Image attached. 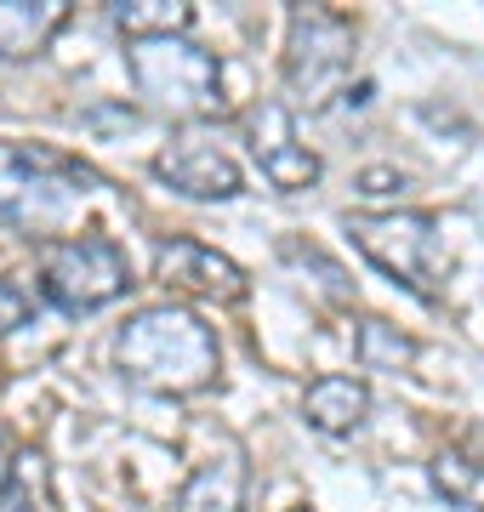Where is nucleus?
Listing matches in <instances>:
<instances>
[{"label": "nucleus", "instance_id": "obj_1", "mask_svg": "<svg viewBox=\"0 0 484 512\" xmlns=\"http://www.w3.org/2000/svg\"><path fill=\"white\" fill-rule=\"evenodd\" d=\"M217 336L194 308L160 302V308H137L126 325L114 330V370L143 393H200L217 382Z\"/></svg>", "mask_w": 484, "mask_h": 512}, {"label": "nucleus", "instance_id": "obj_2", "mask_svg": "<svg viewBox=\"0 0 484 512\" xmlns=\"http://www.w3.org/2000/svg\"><path fill=\"white\" fill-rule=\"evenodd\" d=\"M97 188V171L80 165V154L46 143H0V228L29 239H63L86 194Z\"/></svg>", "mask_w": 484, "mask_h": 512}, {"label": "nucleus", "instance_id": "obj_3", "mask_svg": "<svg viewBox=\"0 0 484 512\" xmlns=\"http://www.w3.org/2000/svg\"><path fill=\"white\" fill-rule=\"evenodd\" d=\"M348 234L365 251V262L382 268L393 285H405L410 296H422V302L445 296L450 251L428 211H399V205L393 211H359V217H348Z\"/></svg>", "mask_w": 484, "mask_h": 512}, {"label": "nucleus", "instance_id": "obj_4", "mask_svg": "<svg viewBox=\"0 0 484 512\" xmlns=\"http://www.w3.org/2000/svg\"><path fill=\"white\" fill-rule=\"evenodd\" d=\"M126 69L137 97H149L160 114L171 120H211L223 114V63L194 46L188 35L171 40H131Z\"/></svg>", "mask_w": 484, "mask_h": 512}, {"label": "nucleus", "instance_id": "obj_5", "mask_svg": "<svg viewBox=\"0 0 484 512\" xmlns=\"http://www.w3.org/2000/svg\"><path fill=\"white\" fill-rule=\"evenodd\" d=\"M40 296L57 313H97L131 291V262L109 234H63L40 245Z\"/></svg>", "mask_w": 484, "mask_h": 512}, {"label": "nucleus", "instance_id": "obj_6", "mask_svg": "<svg viewBox=\"0 0 484 512\" xmlns=\"http://www.w3.org/2000/svg\"><path fill=\"white\" fill-rule=\"evenodd\" d=\"M354 46L359 35L342 12L291 6V18H285V86L308 103H325L354 69Z\"/></svg>", "mask_w": 484, "mask_h": 512}, {"label": "nucleus", "instance_id": "obj_7", "mask_svg": "<svg viewBox=\"0 0 484 512\" xmlns=\"http://www.w3.org/2000/svg\"><path fill=\"white\" fill-rule=\"evenodd\" d=\"M245 143H251L257 171L280 188V194H302V188H314L319 171H325V165H319V154L297 137L291 109H285V103H274V97L245 114Z\"/></svg>", "mask_w": 484, "mask_h": 512}, {"label": "nucleus", "instance_id": "obj_8", "mask_svg": "<svg viewBox=\"0 0 484 512\" xmlns=\"http://www.w3.org/2000/svg\"><path fill=\"white\" fill-rule=\"evenodd\" d=\"M154 279L166 291H183V296H200V302H245V268L234 256H223L217 245L205 239H160L154 245Z\"/></svg>", "mask_w": 484, "mask_h": 512}, {"label": "nucleus", "instance_id": "obj_9", "mask_svg": "<svg viewBox=\"0 0 484 512\" xmlns=\"http://www.w3.org/2000/svg\"><path fill=\"white\" fill-rule=\"evenodd\" d=\"M154 177L171 183L183 200H234L245 188L240 160H234L217 137H200V131H188V137H177L171 148H160V154H154Z\"/></svg>", "mask_w": 484, "mask_h": 512}, {"label": "nucleus", "instance_id": "obj_10", "mask_svg": "<svg viewBox=\"0 0 484 512\" xmlns=\"http://www.w3.org/2000/svg\"><path fill=\"white\" fill-rule=\"evenodd\" d=\"M69 23V0H0V63H23Z\"/></svg>", "mask_w": 484, "mask_h": 512}, {"label": "nucleus", "instance_id": "obj_11", "mask_svg": "<svg viewBox=\"0 0 484 512\" xmlns=\"http://www.w3.org/2000/svg\"><path fill=\"white\" fill-rule=\"evenodd\" d=\"M365 416H371V387L359 382V376H319V382H308V393H302V421H308L314 433L342 439V433L365 427Z\"/></svg>", "mask_w": 484, "mask_h": 512}, {"label": "nucleus", "instance_id": "obj_12", "mask_svg": "<svg viewBox=\"0 0 484 512\" xmlns=\"http://www.w3.org/2000/svg\"><path fill=\"white\" fill-rule=\"evenodd\" d=\"M240 495H245V461L228 450L223 461H205L200 473L188 478L171 512H240Z\"/></svg>", "mask_w": 484, "mask_h": 512}, {"label": "nucleus", "instance_id": "obj_13", "mask_svg": "<svg viewBox=\"0 0 484 512\" xmlns=\"http://www.w3.org/2000/svg\"><path fill=\"white\" fill-rule=\"evenodd\" d=\"M109 23L126 35V46L131 40H171L194 29V6L188 0H114Z\"/></svg>", "mask_w": 484, "mask_h": 512}, {"label": "nucleus", "instance_id": "obj_14", "mask_svg": "<svg viewBox=\"0 0 484 512\" xmlns=\"http://www.w3.org/2000/svg\"><path fill=\"white\" fill-rule=\"evenodd\" d=\"M428 484L445 507L484 512V461L462 456V450H439V456L428 461Z\"/></svg>", "mask_w": 484, "mask_h": 512}, {"label": "nucleus", "instance_id": "obj_15", "mask_svg": "<svg viewBox=\"0 0 484 512\" xmlns=\"http://www.w3.org/2000/svg\"><path fill=\"white\" fill-rule=\"evenodd\" d=\"M354 359L365 370H405L416 359V336H405L388 319H359L354 330Z\"/></svg>", "mask_w": 484, "mask_h": 512}, {"label": "nucleus", "instance_id": "obj_16", "mask_svg": "<svg viewBox=\"0 0 484 512\" xmlns=\"http://www.w3.org/2000/svg\"><path fill=\"white\" fill-rule=\"evenodd\" d=\"M359 194H365V200H393V194H405V171L371 165V171H359Z\"/></svg>", "mask_w": 484, "mask_h": 512}, {"label": "nucleus", "instance_id": "obj_17", "mask_svg": "<svg viewBox=\"0 0 484 512\" xmlns=\"http://www.w3.org/2000/svg\"><path fill=\"white\" fill-rule=\"evenodd\" d=\"M23 319H29V296H23L12 279H0V336H6V330H18Z\"/></svg>", "mask_w": 484, "mask_h": 512}, {"label": "nucleus", "instance_id": "obj_18", "mask_svg": "<svg viewBox=\"0 0 484 512\" xmlns=\"http://www.w3.org/2000/svg\"><path fill=\"white\" fill-rule=\"evenodd\" d=\"M80 126H92V131H103V126H137V109H86L80 114Z\"/></svg>", "mask_w": 484, "mask_h": 512}, {"label": "nucleus", "instance_id": "obj_19", "mask_svg": "<svg viewBox=\"0 0 484 512\" xmlns=\"http://www.w3.org/2000/svg\"><path fill=\"white\" fill-rule=\"evenodd\" d=\"M12 473H18V456H12V433L0 427V501H6V490H12Z\"/></svg>", "mask_w": 484, "mask_h": 512}, {"label": "nucleus", "instance_id": "obj_20", "mask_svg": "<svg viewBox=\"0 0 484 512\" xmlns=\"http://www.w3.org/2000/svg\"><path fill=\"white\" fill-rule=\"evenodd\" d=\"M297 512H308V507H297Z\"/></svg>", "mask_w": 484, "mask_h": 512}]
</instances>
